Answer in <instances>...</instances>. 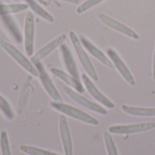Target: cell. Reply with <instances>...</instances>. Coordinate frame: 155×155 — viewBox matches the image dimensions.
Masks as SVG:
<instances>
[{"label":"cell","mask_w":155,"mask_h":155,"mask_svg":"<svg viewBox=\"0 0 155 155\" xmlns=\"http://www.w3.org/2000/svg\"><path fill=\"white\" fill-rule=\"evenodd\" d=\"M69 37L71 39V42L74 45V48L75 50V53L80 60V63L81 64L83 65L84 71L87 73V74L95 82L98 81V75H97V73L94 69V66L93 64V63L91 62L90 58L88 57L87 54L85 53L84 47H83V45L80 41V39L78 38V36L75 35V33L74 31H70L69 32Z\"/></svg>","instance_id":"6da1fadb"},{"label":"cell","mask_w":155,"mask_h":155,"mask_svg":"<svg viewBox=\"0 0 155 155\" xmlns=\"http://www.w3.org/2000/svg\"><path fill=\"white\" fill-rule=\"evenodd\" d=\"M51 107L54 108V110H56L57 112L62 113L64 115L70 116L74 119L79 120L83 123L88 124H92V125H98L99 124V121L91 116L90 114L75 108L73 107L71 105L65 104L64 103H57V102H53L51 103Z\"/></svg>","instance_id":"7a4b0ae2"},{"label":"cell","mask_w":155,"mask_h":155,"mask_svg":"<svg viewBox=\"0 0 155 155\" xmlns=\"http://www.w3.org/2000/svg\"><path fill=\"white\" fill-rule=\"evenodd\" d=\"M0 45L22 68H24L26 72H28L33 76H35V77L38 76V72L35 66L17 48H15L14 45H12L11 44H9L8 42L5 40L0 41Z\"/></svg>","instance_id":"3957f363"},{"label":"cell","mask_w":155,"mask_h":155,"mask_svg":"<svg viewBox=\"0 0 155 155\" xmlns=\"http://www.w3.org/2000/svg\"><path fill=\"white\" fill-rule=\"evenodd\" d=\"M35 68L38 72V77L40 78V81L45 88V90L46 91L47 94L54 101L57 103H63V99L59 94V92L57 91V89L55 88L50 75L48 74L45 67L44 66L43 64H41L40 62L35 63Z\"/></svg>","instance_id":"277c9868"},{"label":"cell","mask_w":155,"mask_h":155,"mask_svg":"<svg viewBox=\"0 0 155 155\" xmlns=\"http://www.w3.org/2000/svg\"><path fill=\"white\" fill-rule=\"evenodd\" d=\"M155 128V123L147 122L128 125H114L108 128V132L114 134H133L151 131Z\"/></svg>","instance_id":"5b68a950"},{"label":"cell","mask_w":155,"mask_h":155,"mask_svg":"<svg viewBox=\"0 0 155 155\" xmlns=\"http://www.w3.org/2000/svg\"><path fill=\"white\" fill-rule=\"evenodd\" d=\"M106 53H107L110 60L114 64V65L116 67V69L118 70V72L124 77V79L130 85H132V86L135 85V79L134 78V76H133L132 73L130 72L129 68L124 64V62L123 61V59L121 58V56L118 54V53L115 50L112 49V48H107Z\"/></svg>","instance_id":"8992f818"},{"label":"cell","mask_w":155,"mask_h":155,"mask_svg":"<svg viewBox=\"0 0 155 155\" xmlns=\"http://www.w3.org/2000/svg\"><path fill=\"white\" fill-rule=\"evenodd\" d=\"M98 17L108 27H110L112 29H114L115 31H117V32H119V33H121L123 35H127V36H129L131 38H134V39H136V40L139 39V35L135 31H134L132 28L125 25L124 24H123V23L112 18L111 16L105 15L104 13H99Z\"/></svg>","instance_id":"52a82bcc"},{"label":"cell","mask_w":155,"mask_h":155,"mask_svg":"<svg viewBox=\"0 0 155 155\" xmlns=\"http://www.w3.org/2000/svg\"><path fill=\"white\" fill-rule=\"evenodd\" d=\"M64 90L65 92V94L74 102H76L77 104L83 105L84 107L89 109L90 111H93L94 113H97V114H100L102 115H106L107 114V111L101 105L86 99L85 97L82 96L81 94H79L77 92L72 90L71 88L67 87V86H64Z\"/></svg>","instance_id":"ba28073f"},{"label":"cell","mask_w":155,"mask_h":155,"mask_svg":"<svg viewBox=\"0 0 155 155\" xmlns=\"http://www.w3.org/2000/svg\"><path fill=\"white\" fill-rule=\"evenodd\" d=\"M35 41V18L32 12H27L25 20V50L27 55L34 53Z\"/></svg>","instance_id":"9c48e42d"},{"label":"cell","mask_w":155,"mask_h":155,"mask_svg":"<svg viewBox=\"0 0 155 155\" xmlns=\"http://www.w3.org/2000/svg\"><path fill=\"white\" fill-rule=\"evenodd\" d=\"M59 131L61 141L63 143V148L64 151V155H73V143L70 134V129L68 126L67 119L64 114L59 117Z\"/></svg>","instance_id":"30bf717a"},{"label":"cell","mask_w":155,"mask_h":155,"mask_svg":"<svg viewBox=\"0 0 155 155\" xmlns=\"http://www.w3.org/2000/svg\"><path fill=\"white\" fill-rule=\"evenodd\" d=\"M65 39H66V35L62 34L59 36H57L56 38H54L53 41H51L50 43L45 45L44 47H42L40 50H38L34 55H32V57H31L32 63L35 64V63L43 60L45 57H46L48 54H50L53 51H54L58 46L63 45L64 42L65 41Z\"/></svg>","instance_id":"8fae6325"},{"label":"cell","mask_w":155,"mask_h":155,"mask_svg":"<svg viewBox=\"0 0 155 155\" xmlns=\"http://www.w3.org/2000/svg\"><path fill=\"white\" fill-rule=\"evenodd\" d=\"M82 79H83V82L85 85V88L87 89L88 93L96 100L98 101L100 104H104L105 107L109 108V109H114V104L110 101L106 96H104V94H103L98 89L97 87L94 85V84L90 80V78L85 74H82Z\"/></svg>","instance_id":"7c38bea8"},{"label":"cell","mask_w":155,"mask_h":155,"mask_svg":"<svg viewBox=\"0 0 155 155\" xmlns=\"http://www.w3.org/2000/svg\"><path fill=\"white\" fill-rule=\"evenodd\" d=\"M80 41L83 45V46L94 56L95 57L97 60H99L103 64H104L105 66L109 67V68H112L114 64L112 63V61L110 60V58H108L104 53H103L100 49H98L89 39H87L85 36L84 35H81L80 36Z\"/></svg>","instance_id":"4fadbf2b"},{"label":"cell","mask_w":155,"mask_h":155,"mask_svg":"<svg viewBox=\"0 0 155 155\" xmlns=\"http://www.w3.org/2000/svg\"><path fill=\"white\" fill-rule=\"evenodd\" d=\"M60 52H61L65 68L67 69L69 74L72 76H74V78L79 80V71H78L77 64L75 63V60L74 58V55H73L70 48L66 45L63 44L60 45Z\"/></svg>","instance_id":"5bb4252c"},{"label":"cell","mask_w":155,"mask_h":155,"mask_svg":"<svg viewBox=\"0 0 155 155\" xmlns=\"http://www.w3.org/2000/svg\"><path fill=\"white\" fill-rule=\"evenodd\" d=\"M51 73L53 74H54L56 77H58L59 79H61L62 81H64L65 84L70 85L71 87L75 89L78 93H84V88L82 83L78 79L74 78V76L69 75L68 74H66L64 71L57 69V68H52Z\"/></svg>","instance_id":"9a60e30c"},{"label":"cell","mask_w":155,"mask_h":155,"mask_svg":"<svg viewBox=\"0 0 155 155\" xmlns=\"http://www.w3.org/2000/svg\"><path fill=\"white\" fill-rule=\"evenodd\" d=\"M121 108L124 113L134 116H155V107H136L123 104Z\"/></svg>","instance_id":"2e32d148"},{"label":"cell","mask_w":155,"mask_h":155,"mask_svg":"<svg viewBox=\"0 0 155 155\" xmlns=\"http://www.w3.org/2000/svg\"><path fill=\"white\" fill-rule=\"evenodd\" d=\"M28 8L27 4H0V16L9 15L18 12L25 11Z\"/></svg>","instance_id":"e0dca14e"},{"label":"cell","mask_w":155,"mask_h":155,"mask_svg":"<svg viewBox=\"0 0 155 155\" xmlns=\"http://www.w3.org/2000/svg\"><path fill=\"white\" fill-rule=\"evenodd\" d=\"M26 4L28 5V6L38 15L40 16L41 18L45 19V21L49 22V23H53L54 21V16L48 13L45 8H43L37 2L36 0H25Z\"/></svg>","instance_id":"ac0fdd59"},{"label":"cell","mask_w":155,"mask_h":155,"mask_svg":"<svg viewBox=\"0 0 155 155\" xmlns=\"http://www.w3.org/2000/svg\"><path fill=\"white\" fill-rule=\"evenodd\" d=\"M19 150L27 155H60L58 153L50 152V151H46V150L30 146V145H21L19 147Z\"/></svg>","instance_id":"d6986e66"},{"label":"cell","mask_w":155,"mask_h":155,"mask_svg":"<svg viewBox=\"0 0 155 155\" xmlns=\"http://www.w3.org/2000/svg\"><path fill=\"white\" fill-rule=\"evenodd\" d=\"M0 112L2 113L4 117L9 121H11L15 118V114H14V111H13L10 104L1 94H0Z\"/></svg>","instance_id":"ffe728a7"},{"label":"cell","mask_w":155,"mask_h":155,"mask_svg":"<svg viewBox=\"0 0 155 155\" xmlns=\"http://www.w3.org/2000/svg\"><path fill=\"white\" fill-rule=\"evenodd\" d=\"M104 143H105V147H106V151H107L108 155H119L115 143L114 141V138H113L111 133H109L108 131L104 132Z\"/></svg>","instance_id":"44dd1931"},{"label":"cell","mask_w":155,"mask_h":155,"mask_svg":"<svg viewBox=\"0 0 155 155\" xmlns=\"http://www.w3.org/2000/svg\"><path fill=\"white\" fill-rule=\"evenodd\" d=\"M0 149L2 155H11L8 136L5 131H2L0 134Z\"/></svg>","instance_id":"7402d4cb"},{"label":"cell","mask_w":155,"mask_h":155,"mask_svg":"<svg viewBox=\"0 0 155 155\" xmlns=\"http://www.w3.org/2000/svg\"><path fill=\"white\" fill-rule=\"evenodd\" d=\"M104 0H86L85 2H84L82 5H80L77 9H76V13L77 14H83L84 12H86L87 10L91 9L92 7L95 6L96 5L102 3Z\"/></svg>","instance_id":"603a6c76"},{"label":"cell","mask_w":155,"mask_h":155,"mask_svg":"<svg viewBox=\"0 0 155 155\" xmlns=\"http://www.w3.org/2000/svg\"><path fill=\"white\" fill-rule=\"evenodd\" d=\"M153 78L155 80V49L153 54Z\"/></svg>","instance_id":"cb8c5ba5"},{"label":"cell","mask_w":155,"mask_h":155,"mask_svg":"<svg viewBox=\"0 0 155 155\" xmlns=\"http://www.w3.org/2000/svg\"><path fill=\"white\" fill-rule=\"evenodd\" d=\"M64 2H66V3H70V4H79V0H62Z\"/></svg>","instance_id":"d4e9b609"},{"label":"cell","mask_w":155,"mask_h":155,"mask_svg":"<svg viewBox=\"0 0 155 155\" xmlns=\"http://www.w3.org/2000/svg\"><path fill=\"white\" fill-rule=\"evenodd\" d=\"M14 1H17V0H14Z\"/></svg>","instance_id":"484cf974"}]
</instances>
